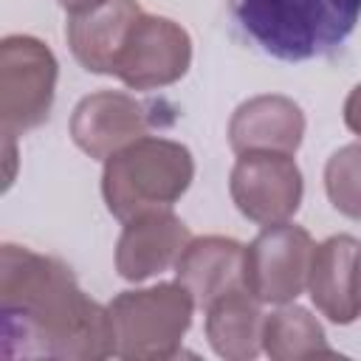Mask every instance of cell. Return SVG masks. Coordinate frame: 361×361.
<instances>
[{"mask_svg": "<svg viewBox=\"0 0 361 361\" xmlns=\"http://www.w3.org/2000/svg\"><path fill=\"white\" fill-rule=\"evenodd\" d=\"M195 299L178 285L124 290L107 307L113 330V355L121 358H172L192 322Z\"/></svg>", "mask_w": 361, "mask_h": 361, "instance_id": "obj_4", "label": "cell"}, {"mask_svg": "<svg viewBox=\"0 0 361 361\" xmlns=\"http://www.w3.org/2000/svg\"><path fill=\"white\" fill-rule=\"evenodd\" d=\"M243 254L245 248L228 237H200L189 240L175 262L178 282L192 293L197 307H209L228 290L245 288L243 282Z\"/></svg>", "mask_w": 361, "mask_h": 361, "instance_id": "obj_12", "label": "cell"}, {"mask_svg": "<svg viewBox=\"0 0 361 361\" xmlns=\"http://www.w3.org/2000/svg\"><path fill=\"white\" fill-rule=\"evenodd\" d=\"M324 189L341 214L361 220V144H347L330 155L324 166Z\"/></svg>", "mask_w": 361, "mask_h": 361, "instance_id": "obj_17", "label": "cell"}, {"mask_svg": "<svg viewBox=\"0 0 361 361\" xmlns=\"http://www.w3.org/2000/svg\"><path fill=\"white\" fill-rule=\"evenodd\" d=\"M307 290L330 322H355L361 316V243L350 234H338L316 245Z\"/></svg>", "mask_w": 361, "mask_h": 361, "instance_id": "obj_9", "label": "cell"}, {"mask_svg": "<svg viewBox=\"0 0 361 361\" xmlns=\"http://www.w3.org/2000/svg\"><path fill=\"white\" fill-rule=\"evenodd\" d=\"M138 14L141 8L135 0H104L87 11L71 14L65 34L82 68L93 73H110L113 59Z\"/></svg>", "mask_w": 361, "mask_h": 361, "instance_id": "obj_14", "label": "cell"}, {"mask_svg": "<svg viewBox=\"0 0 361 361\" xmlns=\"http://www.w3.org/2000/svg\"><path fill=\"white\" fill-rule=\"evenodd\" d=\"M206 333L217 355L223 358H251L259 350L262 338V313L257 307V299L245 290H228L226 296L214 299L209 307Z\"/></svg>", "mask_w": 361, "mask_h": 361, "instance_id": "obj_15", "label": "cell"}, {"mask_svg": "<svg viewBox=\"0 0 361 361\" xmlns=\"http://www.w3.org/2000/svg\"><path fill=\"white\" fill-rule=\"evenodd\" d=\"M344 124L361 135V85H355L344 102Z\"/></svg>", "mask_w": 361, "mask_h": 361, "instance_id": "obj_18", "label": "cell"}, {"mask_svg": "<svg viewBox=\"0 0 361 361\" xmlns=\"http://www.w3.org/2000/svg\"><path fill=\"white\" fill-rule=\"evenodd\" d=\"M0 293L6 358L113 355L107 310L76 288L71 268L59 259L6 243Z\"/></svg>", "mask_w": 361, "mask_h": 361, "instance_id": "obj_1", "label": "cell"}, {"mask_svg": "<svg viewBox=\"0 0 361 361\" xmlns=\"http://www.w3.org/2000/svg\"><path fill=\"white\" fill-rule=\"evenodd\" d=\"M305 133V116L299 104L285 96H254L243 102L228 124V141L234 152L276 149L296 152Z\"/></svg>", "mask_w": 361, "mask_h": 361, "instance_id": "obj_13", "label": "cell"}, {"mask_svg": "<svg viewBox=\"0 0 361 361\" xmlns=\"http://www.w3.org/2000/svg\"><path fill=\"white\" fill-rule=\"evenodd\" d=\"M56 85V59L34 37H6L0 45L3 135L25 133L48 118Z\"/></svg>", "mask_w": 361, "mask_h": 361, "instance_id": "obj_5", "label": "cell"}, {"mask_svg": "<svg viewBox=\"0 0 361 361\" xmlns=\"http://www.w3.org/2000/svg\"><path fill=\"white\" fill-rule=\"evenodd\" d=\"M262 338L268 355L274 358H299L313 353L333 355V350L324 344L319 322H313V316L305 307H282L271 313L262 322Z\"/></svg>", "mask_w": 361, "mask_h": 361, "instance_id": "obj_16", "label": "cell"}, {"mask_svg": "<svg viewBox=\"0 0 361 361\" xmlns=\"http://www.w3.org/2000/svg\"><path fill=\"white\" fill-rule=\"evenodd\" d=\"M237 28L279 62L338 51L361 20V0H231Z\"/></svg>", "mask_w": 361, "mask_h": 361, "instance_id": "obj_2", "label": "cell"}, {"mask_svg": "<svg viewBox=\"0 0 361 361\" xmlns=\"http://www.w3.org/2000/svg\"><path fill=\"white\" fill-rule=\"evenodd\" d=\"M189 228L183 220H178L169 209L147 212L133 220H127L118 251H116V268L124 279L141 282L152 274L166 271L183 248L189 245Z\"/></svg>", "mask_w": 361, "mask_h": 361, "instance_id": "obj_10", "label": "cell"}, {"mask_svg": "<svg viewBox=\"0 0 361 361\" xmlns=\"http://www.w3.org/2000/svg\"><path fill=\"white\" fill-rule=\"evenodd\" d=\"M313 240L305 228L285 223L265 226L243 254V282L257 302L285 305L296 299L310 274Z\"/></svg>", "mask_w": 361, "mask_h": 361, "instance_id": "obj_6", "label": "cell"}, {"mask_svg": "<svg viewBox=\"0 0 361 361\" xmlns=\"http://www.w3.org/2000/svg\"><path fill=\"white\" fill-rule=\"evenodd\" d=\"M189 62V34L166 17H152L141 11L118 48L110 73L133 90H152L178 82L186 73Z\"/></svg>", "mask_w": 361, "mask_h": 361, "instance_id": "obj_7", "label": "cell"}, {"mask_svg": "<svg viewBox=\"0 0 361 361\" xmlns=\"http://www.w3.org/2000/svg\"><path fill=\"white\" fill-rule=\"evenodd\" d=\"M144 130H147L144 107L127 93H113V90H102L82 99L71 118L73 141L90 158H104V161L121 147L141 138Z\"/></svg>", "mask_w": 361, "mask_h": 361, "instance_id": "obj_11", "label": "cell"}, {"mask_svg": "<svg viewBox=\"0 0 361 361\" xmlns=\"http://www.w3.org/2000/svg\"><path fill=\"white\" fill-rule=\"evenodd\" d=\"M99 3H104V0H59V6L68 8L71 14H76V11H87V8L99 6Z\"/></svg>", "mask_w": 361, "mask_h": 361, "instance_id": "obj_19", "label": "cell"}, {"mask_svg": "<svg viewBox=\"0 0 361 361\" xmlns=\"http://www.w3.org/2000/svg\"><path fill=\"white\" fill-rule=\"evenodd\" d=\"M228 186L237 209L259 226L285 223L302 203V172L290 152H240Z\"/></svg>", "mask_w": 361, "mask_h": 361, "instance_id": "obj_8", "label": "cell"}, {"mask_svg": "<svg viewBox=\"0 0 361 361\" xmlns=\"http://www.w3.org/2000/svg\"><path fill=\"white\" fill-rule=\"evenodd\" d=\"M195 164L183 144L169 138H135L104 164L102 192L118 220L169 209L192 183Z\"/></svg>", "mask_w": 361, "mask_h": 361, "instance_id": "obj_3", "label": "cell"}]
</instances>
